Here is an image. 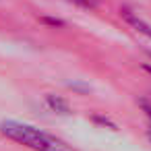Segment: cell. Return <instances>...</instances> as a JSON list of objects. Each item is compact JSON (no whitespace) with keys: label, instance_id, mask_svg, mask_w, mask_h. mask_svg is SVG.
<instances>
[{"label":"cell","instance_id":"2","mask_svg":"<svg viewBox=\"0 0 151 151\" xmlns=\"http://www.w3.org/2000/svg\"><path fill=\"white\" fill-rule=\"evenodd\" d=\"M120 17H122V19H124L134 31H139V33H143L145 37L151 40V25H149L145 19H141L137 13H132L130 9H122V11H120Z\"/></svg>","mask_w":151,"mask_h":151},{"label":"cell","instance_id":"4","mask_svg":"<svg viewBox=\"0 0 151 151\" xmlns=\"http://www.w3.org/2000/svg\"><path fill=\"white\" fill-rule=\"evenodd\" d=\"M70 2H75L77 6H83V9H95L97 4H99V0H70Z\"/></svg>","mask_w":151,"mask_h":151},{"label":"cell","instance_id":"3","mask_svg":"<svg viewBox=\"0 0 151 151\" xmlns=\"http://www.w3.org/2000/svg\"><path fill=\"white\" fill-rule=\"evenodd\" d=\"M46 101H48V106L54 110V112H60V114H68V106H66V101H62L60 97H54V95H48L46 97Z\"/></svg>","mask_w":151,"mask_h":151},{"label":"cell","instance_id":"5","mask_svg":"<svg viewBox=\"0 0 151 151\" xmlns=\"http://www.w3.org/2000/svg\"><path fill=\"white\" fill-rule=\"evenodd\" d=\"M139 104H141V108H143V112H145V114L149 116V120H151V104H149L147 99H141Z\"/></svg>","mask_w":151,"mask_h":151},{"label":"cell","instance_id":"6","mask_svg":"<svg viewBox=\"0 0 151 151\" xmlns=\"http://www.w3.org/2000/svg\"><path fill=\"white\" fill-rule=\"evenodd\" d=\"M149 139H151V128H149Z\"/></svg>","mask_w":151,"mask_h":151},{"label":"cell","instance_id":"1","mask_svg":"<svg viewBox=\"0 0 151 151\" xmlns=\"http://www.w3.org/2000/svg\"><path fill=\"white\" fill-rule=\"evenodd\" d=\"M0 132L6 139H11L19 145H25L33 151H75L62 139H58V137H54V134H50V132H46L37 126L19 122V120L0 122Z\"/></svg>","mask_w":151,"mask_h":151}]
</instances>
